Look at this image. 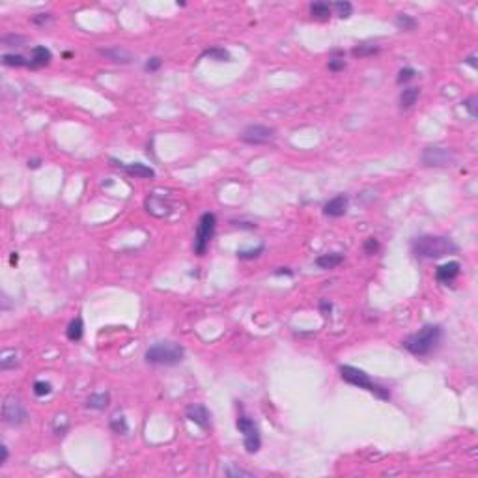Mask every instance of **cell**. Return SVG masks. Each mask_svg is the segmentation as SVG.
<instances>
[{"label":"cell","mask_w":478,"mask_h":478,"mask_svg":"<svg viewBox=\"0 0 478 478\" xmlns=\"http://www.w3.org/2000/svg\"><path fill=\"white\" fill-rule=\"evenodd\" d=\"M379 51L378 45H368V43H363V45L355 47L353 51H351V54L353 56H359V58H363V56H370V54H376Z\"/></svg>","instance_id":"obj_28"},{"label":"cell","mask_w":478,"mask_h":478,"mask_svg":"<svg viewBox=\"0 0 478 478\" xmlns=\"http://www.w3.org/2000/svg\"><path fill=\"white\" fill-rule=\"evenodd\" d=\"M53 60V54L47 47H34L30 51V68H41V66H47V64Z\"/></svg>","instance_id":"obj_15"},{"label":"cell","mask_w":478,"mask_h":478,"mask_svg":"<svg viewBox=\"0 0 478 478\" xmlns=\"http://www.w3.org/2000/svg\"><path fill=\"white\" fill-rule=\"evenodd\" d=\"M51 21V15L49 13H38V15L32 17V23L34 24H45Z\"/></svg>","instance_id":"obj_36"},{"label":"cell","mask_w":478,"mask_h":478,"mask_svg":"<svg viewBox=\"0 0 478 478\" xmlns=\"http://www.w3.org/2000/svg\"><path fill=\"white\" fill-rule=\"evenodd\" d=\"M217 217L213 213H204L196 226V236H194V252L198 256H204L209 247V241L215 234Z\"/></svg>","instance_id":"obj_5"},{"label":"cell","mask_w":478,"mask_h":478,"mask_svg":"<svg viewBox=\"0 0 478 478\" xmlns=\"http://www.w3.org/2000/svg\"><path fill=\"white\" fill-rule=\"evenodd\" d=\"M331 8H334V11H336V15H338L340 19H347V17L353 13L351 2H332Z\"/></svg>","instance_id":"obj_25"},{"label":"cell","mask_w":478,"mask_h":478,"mask_svg":"<svg viewBox=\"0 0 478 478\" xmlns=\"http://www.w3.org/2000/svg\"><path fill=\"white\" fill-rule=\"evenodd\" d=\"M273 139H275V131L271 127H265V125H248L241 135V140L247 142V144H252V146L267 144Z\"/></svg>","instance_id":"obj_9"},{"label":"cell","mask_w":478,"mask_h":478,"mask_svg":"<svg viewBox=\"0 0 478 478\" xmlns=\"http://www.w3.org/2000/svg\"><path fill=\"white\" fill-rule=\"evenodd\" d=\"M262 252H263V247L260 245V247L250 248V250H239V252H238V258H241V260H250V258H256V256H260Z\"/></svg>","instance_id":"obj_30"},{"label":"cell","mask_w":478,"mask_h":478,"mask_svg":"<svg viewBox=\"0 0 478 478\" xmlns=\"http://www.w3.org/2000/svg\"><path fill=\"white\" fill-rule=\"evenodd\" d=\"M310 15L319 21H327L331 17V4L329 2H314L310 4Z\"/></svg>","instance_id":"obj_17"},{"label":"cell","mask_w":478,"mask_h":478,"mask_svg":"<svg viewBox=\"0 0 478 478\" xmlns=\"http://www.w3.org/2000/svg\"><path fill=\"white\" fill-rule=\"evenodd\" d=\"M458 245L450 238L443 236H420L413 241V254L416 258H426V260H437L443 256L456 254Z\"/></svg>","instance_id":"obj_1"},{"label":"cell","mask_w":478,"mask_h":478,"mask_svg":"<svg viewBox=\"0 0 478 478\" xmlns=\"http://www.w3.org/2000/svg\"><path fill=\"white\" fill-rule=\"evenodd\" d=\"M8 454H9L8 447L4 445V447H2V460H0V463H6V460H8Z\"/></svg>","instance_id":"obj_39"},{"label":"cell","mask_w":478,"mask_h":478,"mask_svg":"<svg viewBox=\"0 0 478 478\" xmlns=\"http://www.w3.org/2000/svg\"><path fill=\"white\" fill-rule=\"evenodd\" d=\"M226 475H228V477H252L250 471H243V469H228Z\"/></svg>","instance_id":"obj_37"},{"label":"cell","mask_w":478,"mask_h":478,"mask_svg":"<svg viewBox=\"0 0 478 478\" xmlns=\"http://www.w3.org/2000/svg\"><path fill=\"white\" fill-rule=\"evenodd\" d=\"M394 23H396V26L401 28V30H413L416 26V21L411 15H407V13H400V15L396 17Z\"/></svg>","instance_id":"obj_26"},{"label":"cell","mask_w":478,"mask_h":478,"mask_svg":"<svg viewBox=\"0 0 478 478\" xmlns=\"http://www.w3.org/2000/svg\"><path fill=\"white\" fill-rule=\"evenodd\" d=\"M110 401V396L107 393H99V394H92L88 400H86V407L88 409H95V411H101L105 409Z\"/></svg>","instance_id":"obj_18"},{"label":"cell","mask_w":478,"mask_h":478,"mask_svg":"<svg viewBox=\"0 0 478 478\" xmlns=\"http://www.w3.org/2000/svg\"><path fill=\"white\" fill-rule=\"evenodd\" d=\"M101 54H105L107 58H110L112 62H118V64H120V62H122V64L131 62V54L127 53V51H124V49H118V47H116V49H107V51L103 49V51H101Z\"/></svg>","instance_id":"obj_19"},{"label":"cell","mask_w":478,"mask_h":478,"mask_svg":"<svg viewBox=\"0 0 478 478\" xmlns=\"http://www.w3.org/2000/svg\"><path fill=\"white\" fill-rule=\"evenodd\" d=\"M346 68L344 62V53L342 51H332V58L329 60V70L331 71H340Z\"/></svg>","instance_id":"obj_27"},{"label":"cell","mask_w":478,"mask_h":478,"mask_svg":"<svg viewBox=\"0 0 478 478\" xmlns=\"http://www.w3.org/2000/svg\"><path fill=\"white\" fill-rule=\"evenodd\" d=\"M162 60L159 58V56H154V58H150L146 62V66H144V70L146 71H157L159 68H161Z\"/></svg>","instance_id":"obj_34"},{"label":"cell","mask_w":478,"mask_h":478,"mask_svg":"<svg viewBox=\"0 0 478 478\" xmlns=\"http://www.w3.org/2000/svg\"><path fill=\"white\" fill-rule=\"evenodd\" d=\"M185 413H187V418H189L191 422H194L196 426H200L202 430H208L209 426H211V413L208 411L206 405L193 403V405H189V407L185 409Z\"/></svg>","instance_id":"obj_10"},{"label":"cell","mask_w":478,"mask_h":478,"mask_svg":"<svg viewBox=\"0 0 478 478\" xmlns=\"http://www.w3.org/2000/svg\"><path fill=\"white\" fill-rule=\"evenodd\" d=\"M347 196L346 194H338L323 206V213L327 217H342L347 211Z\"/></svg>","instance_id":"obj_13"},{"label":"cell","mask_w":478,"mask_h":478,"mask_svg":"<svg viewBox=\"0 0 478 478\" xmlns=\"http://www.w3.org/2000/svg\"><path fill=\"white\" fill-rule=\"evenodd\" d=\"M183 347L176 342H157L146 351V363L157 366H174L183 359Z\"/></svg>","instance_id":"obj_3"},{"label":"cell","mask_w":478,"mask_h":478,"mask_svg":"<svg viewBox=\"0 0 478 478\" xmlns=\"http://www.w3.org/2000/svg\"><path fill=\"white\" fill-rule=\"evenodd\" d=\"M416 75V71L413 70V68H403V70L398 73V84H403V82H407V80H411V79Z\"/></svg>","instance_id":"obj_32"},{"label":"cell","mask_w":478,"mask_h":478,"mask_svg":"<svg viewBox=\"0 0 478 478\" xmlns=\"http://www.w3.org/2000/svg\"><path fill=\"white\" fill-rule=\"evenodd\" d=\"M277 275H292V271H288V269H280V271H277Z\"/></svg>","instance_id":"obj_42"},{"label":"cell","mask_w":478,"mask_h":478,"mask_svg":"<svg viewBox=\"0 0 478 478\" xmlns=\"http://www.w3.org/2000/svg\"><path fill=\"white\" fill-rule=\"evenodd\" d=\"M2 418L11 426H21L28 420V413L17 398L8 396L4 400V405H2Z\"/></svg>","instance_id":"obj_7"},{"label":"cell","mask_w":478,"mask_h":478,"mask_svg":"<svg viewBox=\"0 0 478 478\" xmlns=\"http://www.w3.org/2000/svg\"><path fill=\"white\" fill-rule=\"evenodd\" d=\"M454 161V152L447 148H426L422 154V162L426 166H450Z\"/></svg>","instance_id":"obj_8"},{"label":"cell","mask_w":478,"mask_h":478,"mask_svg":"<svg viewBox=\"0 0 478 478\" xmlns=\"http://www.w3.org/2000/svg\"><path fill=\"white\" fill-rule=\"evenodd\" d=\"M51 391H53V387H51V383H47V381H36V383H34V394L39 396V398L51 394Z\"/></svg>","instance_id":"obj_29"},{"label":"cell","mask_w":478,"mask_h":478,"mask_svg":"<svg viewBox=\"0 0 478 478\" xmlns=\"http://www.w3.org/2000/svg\"><path fill=\"white\" fill-rule=\"evenodd\" d=\"M238 430L243 433V441H245V448L250 454H256L260 447H262V437L258 432V426L254 424V420L247 416L245 413H241L238 416Z\"/></svg>","instance_id":"obj_6"},{"label":"cell","mask_w":478,"mask_h":478,"mask_svg":"<svg viewBox=\"0 0 478 478\" xmlns=\"http://www.w3.org/2000/svg\"><path fill=\"white\" fill-rule=\"evenodd\" d=\"M112 162H116V166H120L122 170H125L129 176L133 177H154L155 170L148 164H142V162H129V164H124V162H118L112 159Z\"/></svg>","instance_id":"obj_12"},{"label":"cell","mask_w":478,"mask_h":478,"mask_svg":"<svg viewBox=\"0 0 478 478\" xmlns=\"http://www.w3.org/2000/svg\"><path fill=\"white\" fill-rule=\"evenodd\" d=\"M202 56H204V58H206V56H208V58H213L217 62H228V60H230V53L224 51V49H219V47L209 49V51H204Z\"/></svg>","instance_id":"obj_24"},{"label":"cell","mask_w":478,"mask_h":478,"mask_svg":"<svg viewBox=\"0 0 478 478\" xmlns=\"http://www.w3.org/2000/svg\"><path fill=\"white\" fill-rule=\"evenodd\" d=\"M319 309H321V312H323L325 316L331 312V309H332V305L331 303H327V301H321V305H319Z\"/></svg>","instance_id":"obj_38"},{"label":"cell","mask_w":478,"mask_h":478,"mask_svg":"<svg viewBox=\"0 0 478 478\" xmlns=\"http://www.w3.org/2000/svg\"><path fill=\"white\" fill-rule=\"evenodd\" d=\"M342 262H344V256L340 252H329V254H321L316 258V265L319 269H334Z\"/></svg>","instance_id":"obj_16"},{"label":"cell","mask_w":478,"mask_h":478,"mask_svg":"<svg viewBox=\"0 0 478 478\" xmlns=\"http://www.w3.org/2000/svg\"><path fill=\"white\" fill-rule=\"evenodd\" d=\"M441 338H443V329L439 325H424L422 329H418L416 332H413L411 336L401 342V346L407 349L409 353L418 355V357H424V355H430L439 346Z\"/></svg>","instance_id":"obj_2"},{"label":"cell","mask_w":478,"mask_h":478,"mask_svg":"<svg viewBox=\"0 0 478 478\" xmlns=\"http://www.w3.org/2000/svg\"><path fill=\"white\" fill-rule=\"evenodd\" d=\"M39 162H41L39 159H32V161H28V166H30V168H38Z\"/></svg>","instance_id":"obj_40"},{"label":"cell","mask_w":478,"mask_h":478,"mask_svg":"<svg viewBox=\"0 0 478 478\" xmlns=\"http://www.w3.org/2000/svg\"><path fill=\"white\" fill-rule=\"evenodd\" d=\"M26 41V38H23V36H6L4 38V43L8 45V43H15V47H21V43H24Z\"/></svg>","instance_id":"obj_35"},{"label":"cell","mask_w":478,"mask_h":478,"mask_svg":"<svg viewBox=\"0 0 478 478\" xmlns=\"http://www.w3.org/2000/svg\"><path fill=\"white\" fill-rule=\"evenodd\" d=\"M460 271H462V265H460L458 262L443 263V265H439V267H437V271H435V278L439 280L441 284H450L452 280H456V278H458Z\"/></svg>","instance_id":"obj_11"},{"label":"cell","mask_w":478,"mask_h":478,"mask_svg":"<svg viewBox=\"0 0 478 478\" xmlns=\"http://www.w3.org/2000/svg\"><path fill=\"white\" fill-rule=\"evenodd\" d=\"M340 376H342L344 381L359 387V389H364V391H368V393L372 394H376L381 400H391V394H389V391H387L385 387L374 383L370 379V376L364 370H359V368L349 366V364H342V366H340Z\"/></svg>","instance_id":"obj_4"},{"label":"cell","mask_w":478,"mask_h":478,"mask_svg":"<svg viewBox=\"0 0 478 478\" xmlns=\"http://www.w3.org/2000/svg\"><path fill=\"white\" fill-rule=\"evenodd\" d=\"M418 95H420V90H418V88H407V90H403L400 95V107L411 108L416 103Z\"/></svg>","instance_id":"obj_20"},{"label":"cell","mask_w":478,"mask_h":478,"mask_svg":"<svg viewBox=\"0 0 478 478\" xmlns=\"http://www.w3.org/2000/svg\"><path fill=\"white\" fill-rule=\"evenodd\" d=\"M477 101H478L477 95H471L469 99H465V101H463V107H465V108H467V110H469L471 118H477V116H478V110H477Z\"/></svg>","instance_id":"obj_31"},{"label":"cell","mask_w":478,"mask_h":478,"mask_svg":"<svg viewBox=\"0 0 478 478\" xmlns=\"http://www.w3.org/2000/svg\"><path fill=\"white\" fill-rule=\"evenodd\" d=\"M378 250H379L378 239H374V238L366 239V243H364V252H366V254H376Z\"/></svg>","instance_id":"obj_33"},{"label":"cell","mask_w":478,"mask_h":478,"mask_svg":"<svg viewBox=\"0 0 478 478\" xmlns=\"http://www.w3.org/2000/svg\"><path fill=\"white\" fill-rule=\"evenodd\" d=\"M465 62L469 64V66H473V68H477V58H475V56H469Z\"/></svg>","instance_id":"obj_41"},{"label":"cell","mask_w":478,"mask_h":478,"mask_svg":"<svg viewBox=\"0 0 478 478\" xmlns=\"http://www.w3.org/2000/svg\"><path fill=\"white\" fill-rule=\"evenodd\" d=\"M82 332H84V323H82V318H75L70 325H68V338L77 342L82 338Z\"/></svg>","instance_id":"obj_21"},{"label":"cell","mask_w":478,"mask_h":478,"mask_svg":"<svg viewBox=\"0 0 478 478\" xmlns=\"http://www.w3.org/2000/svg\"><path fill=\"white\" fill-rule=\"evenodd\" d=\"M110 430L116 433H120V435H124V433L129 432V426H127V420H125L124 415H114L112 418H110Z\"/></svg>","instance_id":"obj_23"},{"label":"cell","mask_w":478,"mask_h":478,"mask_svg":"<svg viewBox=\"0 0 478 478\" xmlns=\"http://www.w3.org/2000/svg\"><path fill=\"white\" fill-rule=\"evenodd\" d=\"M146 206H148V211H150L152 215H157V209H162V217L168 215L170 211H172V206H170L168 202L164 200V196L159 193L150 194L146 200Z\"/></svg>","instance_id":"obj_14"},{"label":"cell","mask_w":478,"mask_h":478,"mask_svg":"<svg viewBox=\"0 0 478 478\" xmlns=\"http://www.w3.org/2000/svg\"><path fill=\"white\" fill-rule=\"evenodd\" d=\"M2 64L4 66H11V68H30V60H26L21 54H2Z\"/></svg>","instance_id":"obj_22"}]
</instances>
